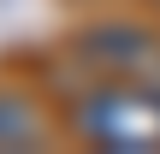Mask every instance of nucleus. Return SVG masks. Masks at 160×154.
Here are the masks:
<instances>
[{
	"mask_svg": "<svg viewBox=\"0 0 160 154\" xmlns=\"http://www.w3.org/2000/svg\"><path fill=\"white\" fill-rule=\"evenodd\" d=\"M77 131L101 148H160V89L148 77H113L77 101Z\"/></svg>",
	"mask_w": 160,
	"mask_h": 154,
	"instance_id": "nucleus-1",
	"label": "nucleus"
},
{
	"mask_svg": "<svg viewBox=\"0 0 160 154\" xmlns=\"http://www.w3.org/2000/svg\"><path fill=\"white\" fill-rule=\"evenodd\" d=\"M77 53L113 77H160V42L137 24H101L77 42Z\"/></svg>",
	"mask_w": 160,
	"mask_h": 154,
	"instance_id": "nucleus-2",
	"label": "nucleus"
},
{
	"mask_svg": "<svg viewBox=\"0 0 160 154\" xmlns=\"http://www.w3.org/2000/svg\"><path fill=\"white\" fill-rule=\"evenodd\" d=\"M36 142H42V113L24 95L0 89V148H36Z\"/></svg>",
	"mask_w": 160,
	"mask_h": 154,
	"instance_id": "nucleus-3",
	"label": "nucleus"
}]
</instances>
